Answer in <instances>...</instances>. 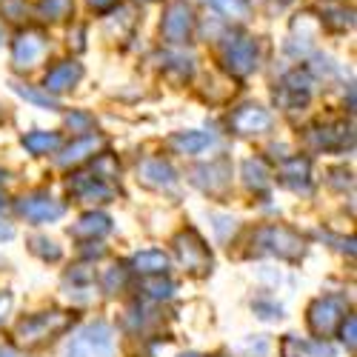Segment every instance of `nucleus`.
Masks as SVG:
<instances>
[{
	"instance_id": "nucleus-9",
	"label": "nucleus",
	"mask_w": 357,
	"mask_h": 357,
	"mask_svg": "<svg viewBox=\"0 0 357 357\" xmlns=\"http://www.w3.org/2000/svg\"><path fill=\"white\" fill-rule=\"evenodd\" d=\"M218 15H223L226 20H249L252 17V3L249 0H206Z\"/></svg>"
},
{
	"instance_id": "nucleus-14",
	"label": "nucleus",
	"mask_w": 357,
	"mask_h": 357,
	"mask_svg": "<svg viewBox=\"0 0 357 357\" xmlns=\"http://www.w3.org/2000/svg\"><path fill=\"white\" fill-rule=\"evenodd\" d=\"M15 92L17 95H23V98H29L32 103H40V106H49V109H54L57 103H54V98L46 92V95H40V92H35V89H29V86H20V83H15Z\"/></svg>"
},
{
	"instance_id": "nucleus-19",
	"label": "nucleus",
	"mask_w": 357,
	"mask_h": 357,
	"mask_svg": "<svg viewBox=\"0 0 357 357\" xmlns=\"http://www.w3.org/2000/svg\"><path fill=\"white\" fill-rule=\"evenodd\" d=\"M278 3H280V6H283V3H289V0H278Z\"/></svg>"
},
{
	"instance_id": "nucleus-3",
	"label": "nucleus",
	"mask_w": 357,
	"mask_h": 357,
	"mask_svg": "<svg viewBox=\"0 0 357 357\" xmlns=\"http://www.w3.org/2000/svg\"><path fill=\"white\" fill-rule=\"evenodd\" d=\"M46 54V35L38 32V29H26L15 38L12 46V63L15 69H32L38 66V61Z\"/></svg>"
},
{
	"instance_id": "nucleus-8",
	"label": "nucleus",
	"mask_w": 357,
	"mask_h": 357,
	"mask_svg": "<svg viewBox=\"0 0 357 357\" xmlns=\"http://www.w3.org/2000/svg\"><path fill=\"white\" fill-rule=\"evenodd\" d=\"M35 12H38V17L46 20V23H61V20L72 17L75 0H40Z\"/></svg>"
},
{
	"instance_id": "nucleus-20",
	"label": "nucleus",
	"mask_w": 357,
	"mask_h": 357,
	"mask_svg": "<svg viewBox=\"0 0 357 357\" xmlns=\"http://www.w3.org/2000/svg\"><path fill=\"white\" fill-rule=\"evenodd\" d=\"M0 206H3V203H0Z\"/></svg>"
},
{
	"instance_id": "nucleus-2",
	"label": "nucleus",
	"mask_w": 357,
	"mask_h": 357,
	"mask_svg": "<svg viewBox=\"0 0 357 357\" xmlns=\"http://www.w3.org/2000/svg\"><path fill=\"white\" fill-rule=\"evenodd\" d=\"M257 43L255 38H234L226 52H223V61H226V69L237 77H246L257 69Z\"/></svg>"
},
{
	"instance_id": "nucleus-1",
	"label": "nucleus",
	"mask_w": 357,
	"mask_h": 357,
	"mask_svg": "<svg viewBox=\"0 0 357 357\" xmlns=\"http://www.w3.org/2000/svg\"><path fill=\"white\" fill-rule=\"evenodd\" d=\"M195 32V15L186 0H169V6L163 9V20H160V35L166 43L181 46L189 43Z\"/></svg>"
},
{
	"instance_id": "nucleus-10",
	"label": "nucleus",
	"mask_w": 357,
	"mask_h": 357,
	"mask_svg": "<svg viewBox=\"0 0 357 357\" xmlns=\"http://www.w3.org/2000/svg\"><path fill=\"white\" fill-rule=\"evenodd\" d=\"M52 197H32L29 203H23L20 206V212L23 215H29L32 220H46V218H57L63 212V206H54V203H49Z\"/></svg>"
},
{
	"instance_id": "nucleus-18",
	"label": "nucleus",
	"mask_w": 357,
	"mask_h": 357,
	"mask_svg": "<svg viewBox=\"0 0 357 357\" xmlns=\"http://www.w3.org/2000/svg\"><path fill=\"white\" fill-rule=\"evenodd\" d=\"M0 43H3V26H0Z\"/></svg>"
},
{
	"instance_id": "nucleus-17",
	"label": "nucleus",
	"mask_w": 357,
	"mask_h": 357,
	"mask_svg": "<svg viewBox=\"0 0 357 357\" xmlns=\"http://www.w3.org/2000/svg\"><path fill=\"white\" fill-rule=\"evenodd\" d=\"M0 357H17V354H15V351H9V349H6V351H0Z\"/></svg>"
},
{
	"instance_id": "nucleus-7",
	"label": "nucleus",
	"mask_w": 357,
	"mask_h": 357,
	"mask_svg": "<svg viewBox=\"0 0 357 357\" xmlns=\"http://www.w3.org/2000/svg\"><path fill=\"white\" fill-rule=\"evenodd\" d=\"M309 92H312L309 75L301 72V69H294V72H289V75L283 77V83H280V103L289 106V109H294V106H301V103L309 100Z\"/></svg>"
},
{
	"instance_id": "nucleus-5",
	"label": "nucleus",
	"mask_w": 357,
	"mask_h": 357,
	"mask_svg": "<svg viewBox=\"0 0 357 357\" xmlns=\"http://www.w3.org/2000/svg\"><path fill=\"white\" fill-rule=\"evenodd\" d=\"M83 77V66L77 61H61L57 66H52L43 77V89L49 95H61L69 92V89Z\"/></svg>"
},
{
	"instance_id": "nucleus-11",
	"label": "nucleus",
	"mask_w": 357,
	"mask_h": 357,
	"mask_svg": "<svg viewBox=\"0 0 357 357\" xmlns=\"http://www.w3.org/2000/svg\"><path fill=\"white\" fill-rule=\"evenodd\" d=\"M23 146L29 149V152H35V155H49L54 152L57 146H61V135H49V132H32V135H26L23 137Z\"/></svg>"
},
{
	"instance_id": "nucleus-4",
	"label": "nucleus",
	"mask_w": 357,
	"mask_h": 357,
	"mask_svg": "<svg viewBox=\"0 0 357 357\" xmlns=\"http://www.w3.org/2000/svg\"><path fill=\"white\" fill-rule=\"evenodd\" d=\"M112 354V335L103 323L77 335V340L69 346V357H109Z\"/></svg>"
},
{
	"instance_id": "nucleus-16",
	"label": "nucleus",
	"mask_w": 357,
	"mask_h": 357,
	"mask_svg": "<svg viewBox=\"0 0 357 357\" xmlns=\"http://www.w3.org/2000/svg\"><path fill=\"white\" fill-rule=\"evenodd\" d=\"M89 6H92L95 12H109V9H114L117 3H121V0H86Z\"/></svg>"
},
{
	"instance_id": "nucleus-6",
	"label": "nucleus",
	"mask_w": 357,
	"mask_h": 357,
	"mask_svg": "<svg viewBox=\"0 0 357 357\" xmlns=\"http://www.w3.org/2000/svg\"><path fill=\"white\" fill-rule=\"evenodd\" d=\"M231 126L237 135H260L272 126V114L260 106H243L231 114Z\"/></svg>"
},
{
	"instance_id": "nucleus-13",
	"label": "nucleus",
	"mask_w": 357,
	"mask_h": 357,
	"mask_svg": "<svg viewBox=\"0 0 357 357\" xmlns=\"http://www.w3.org/2000/svg\"><path fill=\"white\" fill-rule=\"evenodd\" d=\"M209 143H212V137L209 135H200V132H186V135H174L172 137V146L181 149V152H186V155L200 152V149L209 146Z\"/></svg>"
},
{
	"instance_id": "nucleus-15",
	"label": "nucleus",
	"mask_w": 357,
	"mask_h": 357,
	"mask_svg": "<svg viewBox=\"0 0 357 357\" xmlns=\"http://www.w3.org/2000/svg\"><path fill=\"white\" fill-rule=\"evenodd\" d=\"M137 266H149V269H143V272H160V269H166V257L158 255V252H149V255L137 257Z\"/></svg>"
},
{
	"instance_id": "nucleus-12",
	"label": "nucleus",
	"mask_w": 357,
	"mask_h": 357,
	"mask_svg": "<svg viewBox=\"0 0 357 357\" xmlns=\"http://www.w3.org/2000/svg\"><path fill=\"white\" fill-rule=\"evenodd\" d=\"M98 146H103L100 137H83V140H77L75 146L66 149V155L61 158V163H77V160H83V158H89V155H95Z\"/></svg>"
}]
</instances>
